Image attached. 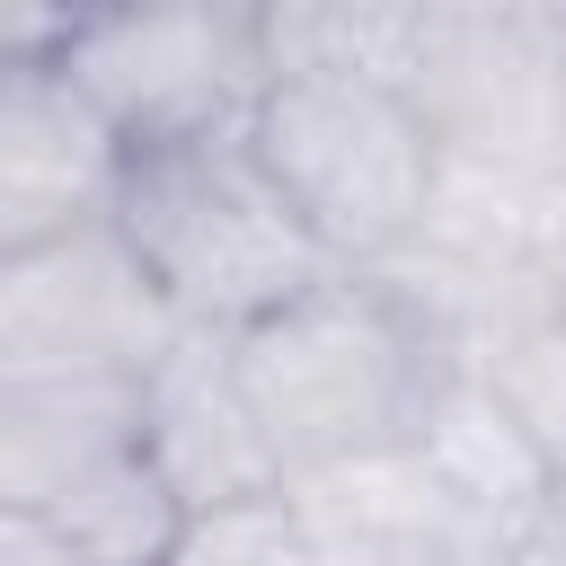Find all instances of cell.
Wrapping results in <instances>:
<instances>
[{
  "instance_id": "3957f363",
  "label": "cell",
  "mask_w": 566,
  "mask_h": 566,
  "mask_svg": "<svg viewBox=\"0 0 566 566\" xmlns=\"http://www.w3.org/2000/svg\"><path fill=\"white\" fill-rule=\"evenodd\" d=\"M256 159L292 195V212L318 230V248L345 274L407 265L442 212L451 150L424 124L416 88L371 71H274L256 124Z\"/></svg>"
},
{
  "instance_id": "277c9868",
  "label": "cell",
  "mask_w": 566,
  "mask_h": 566,
  "mask_svg": "<svg viewBox=\"0 0 566 566\" xmlns=\"http://www.w3.org/2000/svg\"><path fill=\"white\" fill-rule=\"evenodd\" d=\"M62 71L124 133V150H168L203 133H248L274 88L265 9H80Z\"/></svg>"
},
{
  "instance_id": "2e32d148",
  "label": "cell",
  "mask_w": 566,
  "mask_h": 566,
  "mask_svg": "<svg viewBox=\"0 0 566 566\" xmlns=\"http://www.w3.org/2000/svg\"><path fill=\"white\" fill-rule=\"evenodd\" d=\"M531 566H566V486H557V504H548V522H539V539L522 548Z\"/></svg>"
},
{
  "instance_id": "30bf717a",
  "label": "cell",
  "mask_w": 566,
  "mask_h": 566,
  "mask_svg": "<svg viewBox=\"0 0 566 566\" xmlns=\"http://www.w3.org/2000/svg\"><path fill=\"white\" fill-rule=\"evenodd\" d=\"M142 451V380H0V513H44Z\"/></svg>"
},
{
  "instance_id": "52a82bcc",
  "label": "cell",
  "mask_w": 566,
  "mask_h": 566,
  "mask_svg": "<svg viewBox=\"0 0 566 566\" xmlns=\"http://www.w3.org/2000/svg\"><path fill=\"white\" fill-rule=\"evenodd\" d=\"M124 133L80 97L62 62L0 71V256L80 239L124 203Z\"/></svg>"
},
{
  "instance_id": "5bb4252c",
  "label": "cell",
  "mask_w": 566,
  "mask_h": 566,
  "mask_svg": "<svg viewBox=\"0 0 566 566\" xmlns=\"http://www.w3.org/2000/svg\"><path fill=\"white\" fill-rule=\"evenodd\" d=\"M0 566H88L44 513H0Z\"/></svg>"
},
{
  "instance_id": "7a4b0ae2",
  "label": "cell",
  "mask_w": 566,
  "mask_h": 566,
  "mask_svg": "<svg viewBox=\"0 0 566 566\" xmlns=\"http://www.w3.org/2000/svg\"><path fill=\"white\" fill-rule=\"evenodd\" d=\"M115 230L150 265L159 301L203 336H248L256 318L292 310L327 274H345L318 230L292 212L274 168L248 133H203L168 150H133Z\"/></svg>"
},
{
  "instance_id": "7c38bea8",
  "label": "cell",
  "mask_w": 566,
  "mask_h": 566,
  "mask_svg": "<svg viewBox=\"0 0 566 566\" xmlns=\"http://www.w3.org/2000/svg\"><path fill=\"white\" fill-rule=\"evenodd\" d=\"M460 354L478 363V380L504 398V416L531 433V451L566 486V283H557V265L539 283L504 292L495 310H478Z\"/></svg>"
},
{
  "instance_id": "9c48e42d",
  "label": "cell",
  "mask_w": 566,
  "mask_h": 566,
  "mask_svg": "<svg viewBox=\"0 0 566 566\" xmlns=\"http://www.w3.org/2000/svg\"><path fill=\"white\" fill-rule=\"evenodd\" d=\"M407 451L433 469L442 504H451L478 539H504V548H531V539H539V522H548V504H557V478H548V460L531 451V433L504 416V398L478 380L469 354H460L451 380L433 389V407H424V424H416Z\"/></svg>"
},
{
  "instance_id": "ba28073f",
  "label": "cell",
  "mask_w": 566,
  "mask_h": 566,
  "mask_svg": "<svg viewBox=\"0 0 566 566\" xmlns=\"http://www.w3.org/2000/svg\"><path fill=\"white\" fill-rule=\"evenodd\" d=\"M142 451L186 513L283 486V460H274V442L248 407V380H239V345L203 336V327H186L142 371Z\"/></svg>"
},
{
  "instance_id": "4fadbf2b",
  "label": "cell",
  "mask_w": 566,
  "mask_h": 566,
  "mask_svg": "<svg viewBox=\"0 0 566 566\" xmlns=\"http://www.w3.org/2000/svg\"><path fill=\"white\" fill-rule=\"evenodd\" d=\"M159 566H318V548L301 531L292 486H274V495H239V504L186 513V531L168 539Z\"/></svg>"
},
{
  "instance_id": "9a60e30c",
  "label": "cell",
  "mask_w": 566,
  "mask_h": 566,
  "mask_svg": "<svg viewBox=\"0 0 566 566\" xmlns=\"http://www.w3.org/2000/svg\"><path fill=\"white\" fill-rule=\"evenodd\" d=\"M433 566H531V557H522V548H504V539H478V531H469V539H451Z\"/></svg>"
},
{
  "instance_id": "8992f818",
  "label": "cell",
  "mask_w": 566,
  "mask_h": 566,
  "mask_svg": "<svg viewBox=\"0 0 566 566\" xmlns=\"http://www.w3.org/2000/svg\"><path fill=\"white\" fill-rule=\"evenodd\" d=\"M186 318L115 221L0 256V380H142Z\"/></svg>"
},
{
  "instance_id": "8fae6325",
  "label": "cell",
  "mask_w": 566,
  "mask_h": 566,
  "mask_svg": "<svg viewBox=\"0 0 566 566\" xmlns=\"http://www.w3.org/2000/svg\"><path fill=\"white\" fill-rule=\"evenodd\" d=\"M292 504L318 566H433L451 539H469V522L442 504L416 451H371V460L292 478Z\"/></svg>"
},
{
  "instance_id": "5b68a950",
  "label": "cell",
  "mask_w": 566,
  "mask_h": 566,
  "mask_svg": "<svg viewBox=\"0 0 566 566\" xmlns=\"http://www.w3.org/2000/svg\"><path fill=\"white\" fill-rule=\"evenodd\" d=\"M407 88L451 168L566 186V9H424Z\"/></svg>"
},
{
  "instance_id": "6da1fadb",
  "label": "cell",
  "mask_w": 566,
  "mask_h": 566,
  "mask_svg": "<svg viewBox=\"0 0 566 566\" xmlns=\"http://www.w3.org/2000/svg\"><path fill=\"white\" fill-rule=\"evenodd\" d=\"M230 345H239L248 407L283 460V486L371 451H407L433 389L460 363V327L389 265L327 274L318 292H301L292 310L256 318Z\"/></svg>"
}]
</instances>
